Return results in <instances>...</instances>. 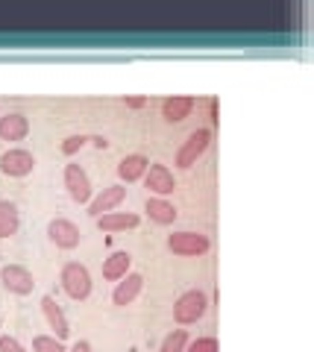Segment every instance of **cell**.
<instances>
[{
  "label": "cell",
  "instance_id": "6da1fadb",
  "mask_svg": "<svg viewBox=\"0 0 314 352\" xmlns=\"http://www.w3.org/2000/svg\"><path fill=\"white\" fill-rule=\"evenodd\" d=\"M62 288H65V294H68L71 300H77V302L89 300L91 296V273H89V267L80 264V261H68L62 267Z\"/></svg>",
  "mask_w": 314,
  "mask_h": 352
},
{
  "label": "cell",
  "instance_id": "7a4b0ae2",
  "mask_svg": "<svg viewBox=\"0 0 314 352\" xmlns=\"http://www.w3.org/2000/svg\"><path fill=\"white\" fill-rule=\"evenodd\" d=\"M205 308H209V296H205L200 288H191L173 302V320L179 326H191L205 314Z\"/></svg>",
  "mask_w": 314,
  "mask_h": 352
},
{
  "label": "cell",
  "instance_id": "3957f363",
  "mask_svg": "<svg viewBox=\"0 0 314 352\" xmlns=\"http://www.w3.org/2000/svg\"><path fill=\"white\" fill-rule=\"evenodd\" d=\"M168 250L173 256H182V258H194V256H205L212 250V241L200 235V232H191V229H182V232H173L168 235Z\"/></svg>",
  "mask_w": 314,
  "mask_h": 352
},
{
  "label": "cell",
  "instance_id": "277c9868",
  "mask_svg": "<svg viewBox=\"0 0 314 352\" xmlns=\"http://www.w3.org/2000/svg\"><path fill=\"white\" fill-rule=\"evenodd\" d=\"M209 144H212V129L209 126L194 129L191 135L182 141V147L177 150V168L186 170V168H191V164H197V159L209 150Z\"/></svg>",
  "mask_w": 314,
  "mask_h": 352
},
{
  "label": "cell",
  "instance_id": "5b68a950",
  "mask_svg": "<svg viewBox=\"0 0 314 352\" xmlns=\"http://www.w3.org/2000/svg\"><path fill=\"white\" fill-rule=\"evenodd\" d=\"M0 285L15 296H27L36 288V279H32V273L24 264H6V267H0Z\"/></svg>",
  "mask_w": 314,
  "mask_h": 352
},
{
  "label": "cell",
  "instance_id": "8992f818",
  "mask_svg": "<svg viewBox=\"0 0 314 352\" xmlns=\"http://www.w3.org/2000/svg\"><path fill=\"white\" fill-rule=\"evenodd\" d=\"M65 188H68L74 203H91V194H94L91 179L77 162L65 164Z\"/></svg>",
  "mask_w": 314,
  "mask_h": 352
},
{
  "label": "cell",
  "instance_id": "52a82bcc",
  "mask_svg": "<svg viewBox=\"0 0 314 352\" xmlns=\"http://www.w3.org/2000/svg\"><path fill=\"white\" fill-rule=\"evenodd\" d=\"M47 235H50V241H53V244H56L59 250H77L80 241H82L80 226L74 223V220H68V217L50 220V223H47Z\"/></svg>",
  "mask_w": 314,
  "mask_h": 352
},
{
  "label": "cell",
  "instance_id": "ba28073f",
  "mask_svg": "<svg viewBox=\"0 0 314 352\" xmlns=\"http://www.w3.org/2000/svg\"><path fill=\"white\" fill-rule=\"evenodd\" d=\"M32 168H36V156H32L30 150H6L3 156H0V170L6 176H12V179H21V176H30Z\"/></svg>",
  "mask_w": 314,
  "mask_h": 352
},
{
  "label": "cell",
  "instance_id": "9c48e42d",
  "mask_svg": "<svg viewBox=\"0 0 314 352\" xmlns=\"http://www.w3.org/2000/svg\"><path fill=\"white\" fill-rule=\"evenodd\" d=\"M144 185H147V188L153 191L156 197H161V200L177 191V179H173L170 168H168V164H159V162H150V168H147V173H144Z\"/></svg>",
  "mask_w": 314,
  "mask_h": 352
},
{
  "label": "cell",
  "instance_id": "30bf717a",
  "mask_svg": "<svg viewBox=\"0 0 314 352\" xmlns=\"http://www.w3.org/2000/svg\"><path fill=\"white\" fill-rule=\"evenodd\" d=\"M124 200H126V188H124V185H109V188H103L97 197H91V203H89V214L97 220L100 214L115 212V208L121 206Z\"/></svg>",
  "mask_w": 314,
  "mask_h": 352
},
{
  "label": "cell",
  "instance_id": "8fae6325",
  "mask_svg": "<svg viewBox=\"0 0 314 352\" xmlns=\"http://www.w3.org/2000/svg\"><path fill=\"white\" fill-rule=\"evenodd\" d=\"M41 311H45V317H47V326L53 329V338H59V340H65L71 335V323H68V317H65V311H62V305L56 302V296H41Z\"/></svg>",
  "mask_w": 314,
  "mask_h": 352
},
{
  "label": "cell",
  "instance_id": "7c38bea8",
  "mask_svg": "<svg viewBox=\"0 0 314 352\" xmlns=\"http://www.w3.org/2000/svg\"><path fill=\"white\" fill-rule=\"evenodd\" d=\"M144 288V276L142 273H126L124 279H117L115 285V291H112V302L115 305H129V302H135L138 300V294H142Z\"/></svg>",
  "mask_w": 314,
  "mask_h": 352
},
{
  "label": "cell",
  "instance_id": "4fadbf2b",
  "mask_svg": "<svg viewBox=\"0 0 314 352\" xmlns=\"http://www.w3.org/2000/svg\"><path fill=\"white\" fill-rule=\"evenodd\" d=\"M194 106H197L194 97H188V94H173V97H168V100L161 103V118L170 120V124H182L186 118H191Z\"/></svg>",
  "mask_w": 314,
  "mask_h": 352
},
{
  "label": "cell",
  "instance_id": "5bb4252c",
  "mask_svg": "<svg viewBox=\"0 0 314 352\" xmlns=\"http://www.w3.org/2000/svg\"><path fill=\"white\" fill-rule=\"evenodd\" d=\"M142 223V217L135 212H109L97 217V229L100 232H126V229H135Z\"/></svg>",
  "mask_w": 314,
  "mask_h": 352
},
{
  "label": "cell",
  "instance_id": "9a60e30c",
  "mask_svg": "<svg viewBox=\"0 0 314 352\" xmlns=\"http://www.w3.org/2000/svg\"><path fill=\"white\" fill-rule=\"evenodd\" d=\"M30 135V120L21 112H9L0 118V141H24Z\"/></svg>",
  "mask_w": 314,
  "mask_h": 352
},
{
  "label": "cell",
  "instance_id": "2e32d148",
  "mask_svg": "<svg viewBox=\"0 0 314 352\" xmlns=\"http://www.w3.org/2000/svg\"><path fill=\"white\" fill-rule=\"evenodd\" d=\"M147 168H150L147 156H142V153H129V156H124L121 164H117V176H121L124 182H138V179H144Z\"/></svg>",
  "mask_w": 314,
  "mask_h": 352
},
{
  "label": "cell",
  "instance_id": "e0dca14e",
  "mask_svg": "<svg viewBox=\"0 0 314 352\" xmlns=\"http://www.w3.org/2000/svg\"><path fill=\"white\" fill-rule=\"evenodd\" d=\"M144 212H147L150 220H153V223H159V226H170L173 220L179 217L177 206L168 203V200H161V197H150L147 206H144Z\"/></svg>",
  "mask_w": 314,
  "mask_h": 352
},
{
  "label": "cell",
  "instance_id": "ac0fdd59",
  "mask_svg": "<svg viewBox=\"0 0 314 352\" xmlns=\"http://www.w3.org/2000/svg\"><path fill=\"white\" fill-rule=\"evenodd\" d=\"M129 267H133V256L124 252V250H117V252H112V256L103 261V279H109V282L124 279L129 273Z\"/></svg>",
  "mask_w": 314,
  "mask_h": 352
},
{
  "label": "cell",
  "instance_id": "d6986e66",
  "mask_svg": "<svg viewBox=\"0 0 314 352\" xmlns=\"http://www.w3.org/2000/svg\"><path fill=\"white\" fill-rule=\"evenodd\" d=\"M21 229V214L12 200H0V238H12Z\"/></svg>",
  "mask_w": 314,
  "mask_h": 352
},
{
  "label": "cell",
  "instance_id": "ffe728a7",
  "mask_svg": "<svg viewBox=\"0 0 314 352\" xmlns=\"http://www.w3.org/2000/svg\"><path fill=\"white\" fill-rule=\"evenodd\" d=\"M188 332L186 329H173V332L161 340V349L159 352H186V346H188Z\"/></svg>",
  "mask_w": 314,
  "mask_h": 352
},
{
  "label": "cell",
  "instance_id": "44dd1931",
  "mask_svg": "<svg viewBox=\"0 0 314 352\" xmlns=\"http://www.w3.org/2000/svg\"><path fill=\"white\" fill-rule=\"evenodd\" d=\"M32 352H68L65 344L53 335H36L32 338Z\"/></svg>",
  "mask_w": 314,
  "mask_h": 352
},
{
  "label": "cell",
  "instance_id": "7402d4cb",
  "mask_svg": "<svg viewBox=\"0 0 314 352\" xmlns=\"http://www.w3.org/2000/svg\"><path fill=\"white\" fill-rule=\"evenodd\" d=\"M186 352H221V346L214 338H197V340H188Z\"/></svg>",
  "mask_w": 314,
  "mask_h": 352
},
{
  "label": "cell",
  "instance_id": "603a6c76",
  "mask_svg": "<svg viewBox=\"0 0 314 352\" xmlns=\"http://www.w3.org/2000/svg\"><path fill=\"white\" fill-rule=\"evenodd\" d=\"M85 144H89V135H71V138L62 141V153H65V156H74V153L82 150Z\"/></svg>",
  "mask_w": 314,
  "mask_h": 352
},
{
  "label": "cell",
  "instance_id": "cb8c5ba5",
  "mask_svg": "<svg viewBox=\"0 0 314 352\" xmlns=\"http://www.w3.org/2000/svg\"><path fill=\"white\" fill-rule=\"evenodd\" d=\"M0 352H27L21 346V340L12 338V335H0Z\"/></svg>",
  "mask_w": 314,
  "mask_h": 352
},
{
  "label": "cell",
  "instance_id": "d4e9b609",
  "mask_svg": "<svg viewBox=\"0 0 314 352\" xmlns=\"http://www.w3.org/2000/svg\"><path fill=\"white\" fill-rule=\"evenodd\" d=\"M126 106L129 109H142V106H147V97H126Z\"/></svg>",
  "mask_w": 314,
  "mask_h": 352
},
{
  "label": "cell",
  "instance_id": "484cf974",
  "mask_svg": "<svg viewBox=\"0 0 314 352\" xmlns=\"http://www.w3.org/2000/svg\"><path fill=\"white\" fill-rule=\"evenodd\" d=\"M68 352H91V344H89V340H77V344H74Z\"/></svg>",
  "mask_w": 314,
  "mask_h": 352
},
{
  "label": "cell",
  "instance_id": "4316f807",
  "mask_svg": "<svg viewBox=\"0 0 314 352\" xmlns=\"http://www.w3.org/2000/svg\"><path fill=\"white\" fill-rule=\"evenodd\" d=\"M89 141H91L94 147H100V150H106V147H109V141H106L103 135H94V138H89Z\"/></svg>",
  "mask_w": 314,
  "mask_h": 352
}]
</instances>
